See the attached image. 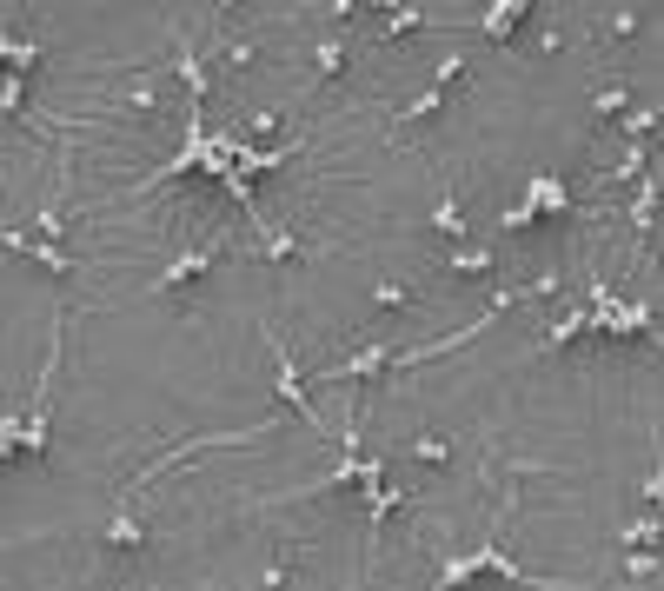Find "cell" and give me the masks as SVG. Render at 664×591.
<instances>
[{
  "label": "cell",
  "instance_id": "cell-2",
  "mask_svg": "<svg viewBox=\"0 0 664 591\" xmlns=\"http://www.w3.org/2000/svg\"><path fill=\"white\" fill-rule=\"evenodd\" d=\"M518 20H525V7H518V0H498V7L479 20V27H485V34H498V40H505V34L518 27Z\"/></svg>",
  "mask_w": 664,
  "mask_h": 591
},
{
  "label": "cell",
  "instance_id": "cell-1",
  "mask_svg": "<svg viewBox=\"0 0 664 591\" xmlns=\"http://www.w3.org/2000/svg\"><path fill=\"white\" fill-rule=\"evenodd\" d=\"M213 259H220V246H200V253H180V259H173V266H166V273L147 286V293H173V286H193V279H200L206 266H213Z\"/></svg>",
  "mask_w": 664,
  "mask_h": 591
}]
</instances>
